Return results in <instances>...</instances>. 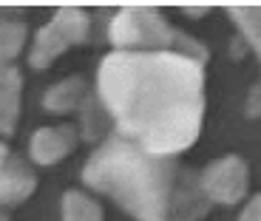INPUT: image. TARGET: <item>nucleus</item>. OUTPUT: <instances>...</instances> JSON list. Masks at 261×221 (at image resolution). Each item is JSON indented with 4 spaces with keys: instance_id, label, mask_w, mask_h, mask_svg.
<instances>
[{
    "instance_id": "1",
    "label": "nucleus",
    "mask_w": 261,
    "mask_h": 221,
    "mask_svg": "<svg viewBox=\"0 0 261 221\" xmlns=\"http://www.w3.org/2000/svg\"><path fill=\"white\" fill-rule=\"evenodd\" d=\"M97 94L117 133L173 159L202 133L204 65L173 51H114L97 68Z\"/></svg>"
},
{
    "instance_id": "2",
    "label": "nucleus",
    "mask_w": 261,
    "mask_h": 221,
    "mask_svg": "<svg viewBox=\"0 0 261 221\" xmlns=\"http://www.w3.org/2000/svg\"><path fill=\"white\" fill-rule=\"evenodd\" d=\"M83 182L111 196L137 221H168L179 168L173 159L153 156L119 133H111L85 162Z\"/></svg>"
},
{
    "instance_id": "3",
    "label": "nucleus",
    "mask_w": 261,
    "mask_h": 221,
    "mask_svg": "<svg viewBox=\"0 0 261 221\" xmlns=\"http://www.w3.org/2000/svg\"><path fill=\"white\" fill-rule=\"evenodd\" d=\"M117 51H173L196 63H207V48L199 40L173 29L156 9H122L108 26Z\"/></svg>"
},
{
    "instance_id": "4",
    "label": "nucleus",
    "mask_w": 261,
    "mask_h": 221,
    "mask_svg": "<svg viewBox=\"0 0 261 221\" xmlns=\"http://www.w3.org/2000/svg\"><path fill=\"white\" fill-rule=\"evenodd\" d=\"M88 37V14L80 9H60L54 17L37 32L32 46V68H48L63 51Z\"/></svg>"
},
{
    "instance_id": "5",
    "label": "nucleus",
    "mask_w": 261,
    "mask_h": 221,
    "mask_svg": "<svg viewBox=\"0 0 261 221\" xmlns=\"http://www.w3.org/2000/svg\"><path fill=\"white\" fill-rule=\"evenodd\" d=\"M247 187H250V170L242 156L216 159L199 176L202 196L216 204H239L247 196Z\"/></svg>"
},
{
    "instance_id": "6",
    "label": "nucleus",
    "mask_w": 261,
    "mask_h": 221,
    "mask_svg": "<svg viewBox=\"0 0 261 221\" xmlns=\"http://www.w3.org/2000/svg\"><path fill=\"white\" fill-rule=\"evenodd\" d=\"M77 145V130L74 125H54V128H40L32 133L29 142V156L37 164H54L65 159Z\"/></svg>"
},
{
    "instance_id": "7",
    "label": "nucleus",
    "mask_w": 261,
    "mask_h": 221,
    "mask_svg": "<svg viewBox=\"0 0 261 221\" xmlns=\"http://www.w3.org/2000/svg\"><path fill=\"white\" fill-rule=\"evenodd\" d=\"M37 187V176L20 156H9L0 170V204H20Z\"/></svg>"
},
{
    "instance_id": "8",
    "label": "nucleus",
    "mask_w": 261,
    "mask_h": 221,
    "mask_svg": "<svg viewBox=\"0 0 261 221\" xmlns=\"http://www.w3.org/2000/svg\"><path fill=\"white\" fill-rule=\"evenodd\" d=\"M207 207L210 202L199 190V179L179 173V184H176V193H173V202H170L168 221H199L207 213Z\"/></svg>"
},
{
    "instance_id": "9",
    "label": "nucleus",
    "mask_w": 261,
    "mask_h": 221,
    "mask_svg": "<svg viewBox=\"0 0 261 221\" xmlns=\"http://www.w3.org/2000/svg\"><path fill=\"white\" fill-rule=\"evenodd\" d=\"M20 79L17 68H6L0 71V133H14L17 128V117H20Z\"/></svg>"
},
{
    "instance_id": "10",
    "label": "nucleus",
    "mask_w": 261,
    "mask_h": 221,
    "mask_svg": "<svg viewBox=\"0 0 261 221\" xmlns=\"http://www.w3.org/2000/svg\"><path fill=\"white\" fill-rule=\"evenodd\" d=\"M83 99H85V82L80 77H68L48 88L46 97H43V105L51 114H68V110L80 108Z\"/></svg>"
},
{
    "instance_id": "11",
    "label": "nucleus",
    "mask_w": 261,
    "mask_h": 221,
    "mask_svg": "<svg viewBox=\"0 0 261 221\" xmlns=\"http://www.w3.org/2000/svg\"><path fill=\"white\" fill-rule=\"evenodd\" d=\"M26 43V23L23 20H0V71L14 68L20 48Z\"/></svg>"
},
{
    "instance_id": "12",
    "label": "nucleus",
    "mask_w": 261,
    "mask_h": 221,
    "mask_svg": "<svg viewBox=\"0 0 261 221\" xmlns=\"http://www.w3.org/2000/svg\"><path fill=\"white\" fill-rule=\"evenodd\" d=\"M63 221H102V210L91 196L68 190L63 196Z\"/></svg>"
},
{
    "instance_id": "13",
    "label": "nucleus",
    "mask_w": 261,
    "mask_h": 221,
    "mask_svg": "<svg viewBox=\"0 0 261 221\" xmlns=\"http://www.w3.org/2000/svg\"><path fill=\"white\" fill-rule=\"evenodd\" d=\"M230 17L236 20V26L242 29L244 40L261 57V6H233L230 9Z\"/></svg>"
},
{
    "instance_id": "14",
    "label": "nucleus",
    "mask_w": 261,
    "mask_h": 221,
    "mask_svg": "<svg viewBox=\"0 0 261 221\" xmlns=\"http://www.w3.org/2000/svg\"><path fill=\"white\" fill-rule=\"evenodd\" d=\"M239 221H261V196H253L247 202V207L242 210Z\"/></svg>"
},
{
    "instance_id": "15",
    "label": "nucleus",
    "mask_w": 261,
    "mask_h": 221,
    "mask_svg": "<svg viewBox=\"0 0 261 221\" xmlns=\"http://www.w3.org/2000/svg\"><path fill=\"white\" fill-rule=\"evenodd\" d=\"M247 117H261V85H255L247 97Z\"/></svg>"
},
{
    "instance_id": "16",
    "label": "nucleus",
    "mask_w": 261,
    "mask_h": 221,
    "mask_svg": "<svg viewBox=\"0 0 261 221\" xmlns=\"http://www.w3.org/2000/svg\"><path fill=\"white\" fill-rule=\"evenodd\" d=\"M9 156H12V153H9V148L3 142H0V170H3V164L9 162Z\"/></svg>"
},
{
    "instance_id": "17",
    "label": "nucleus",
    "mask_w": 261,
    "mask_h": 221,
    "mask_svg": "<svg viewBox=\"0 0 261 221\" xmlns=\"http://www.w3.org/2000/svg\"><path fill=\"white\" fill-rule=\"evenodd\" d=\"M0 221H9V215H6V213H3V210H0Z\"/></svg>"
}]
</instances>
